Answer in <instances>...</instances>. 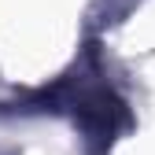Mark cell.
<instances>
[{"mask_svg":"<svg viewBox=\"0 0 155 155\" xmlns=\"http://www.w3.org/2000/svg\"><path fill=\"white\" fill-rule=\"evenodd\" d=\"M74 118H78V126H81L89 137H96V140H114L118 129H126L129 114H126V104L111 89H89V92L78 96Z\"/></svg>","mask_w":155,"mask_h":155,"instance_id":"cell-1","label":"cell"}]
</instances>
